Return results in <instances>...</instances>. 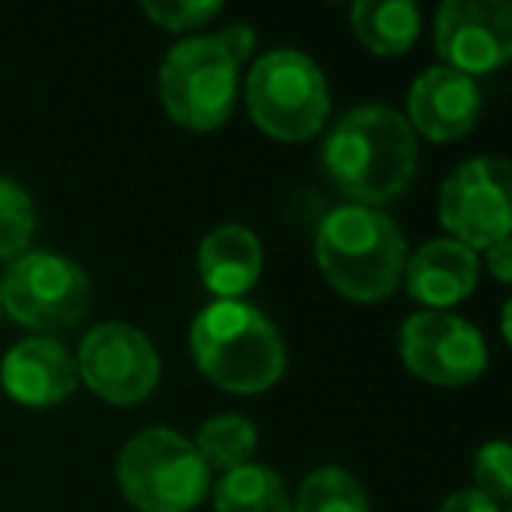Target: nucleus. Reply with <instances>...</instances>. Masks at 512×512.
Listing matches in <instances>:
<instances>
[{
  "label": "nucleus",
  "mask_w": 512,
  "mask_h": 512,
  "mask_svg": "<svg viewBox=\"0 0 512 512\" xmlns=\"http://www.w3.org/2000/svg\"><path fill=\"white\" fill-rule=\"evenodd\" d=\"M162 106L179 127L214 130L232 116L239 92V64L218 36H190L169 50L158 74Z\"/></svg>",
  "instance_id": "nucleus-6"
},
{
  "label": "nucleus",
  "mask_w": 512,
  "mask_h": 512,
  "mask_svg": "<svg viewBox=\"0 0 512 512\" xmlns=\"http://www.w3.org/2000/svg\"><path fill=\"white\" fill-rule=\"evenodd\" d=\"M488 271H491V278L495 281H502V285H509V278H512V239H498V242H491L488 249Z\"/></svg>",
  "instance_id": "nucleus-25"
},
{
  "label": "nucleus",
  "mask_w": 512,
  "mask_h": 512,
  "mask_svg": "<svg viewBox=\"0 0 512 512\" xmlns=\"http://www.w3.org/2000/svg\"><path fill=\"white\" fill-rule=\"evenodd\" d=\"M316 260L334 292L351 302H379L404 281L407 242L390 214L348 204L323 218Z\"/></svg>",
  "instance_id": "nucleus-2"
},
{
  "label": "nucleus",
  "mask_w": 512,
  "mask_h": 512,
  "mask_svg": "<svg viewBox=\"0 0 512 512\" xmlns=\"http://www.w3.org/2000/svg\"><path fill=\"white\" fill-rule=\"evenodd\" d=\"M197 271L218 302H239L264 271V246L246 225H218L197 249Z\"/></svg>",
  "instance_id": "nucleus-15"
},
{
  "label": "nucleus",
  "mask_w": 512,
  "mask_h": 512,
  "mask_svg": "<svg viewBox=\"0 0 512 512\" xmlns=\"http://www.w3.org/2000/svg\"><path fill=\"white\" fill-rule=\"evenodd\" d=\"M0 386L25 407H57L78 390V365L57 337H25L4 355Z\"/></svg>",
  "instance_id": "nucleus-12"
},
{
  "label": "nucleus",
  "mask_w": 512,
  "mask_h": 512,
  "mask_svg": "<svg viewBox=\"0 0 512 512\" xmlns=\"http://www.w3.org/2000/svg\"><path fill=\"white\" fill-rule=\"evenodd\" d=\"M246 106L267 137L302 144L327 123L330 88L313 57L302 50H271L249 71Z\"/></svg>",
  "instance_id": "nucleus-4"
},
{
  "label": "nucleus",
  "mask_w": 512,
  "mask_h": 512,
  "mask_svg": "<svg viewBox=\"0 0 512 512\" xmlns=\"http://www.w3.org/2000/svg\"><path fill=\"white\" fill-rule=\"evenodd\" d=\"M439 221L453 242L467 249H488L491 242L509 239V165L505 158H470L439 193Z\"/></svg>",
  "instance_id": "nucleus-8"
},
{
  "label": "nucleus",
  "mask_w": 512,
  "mask_h": 512,
  "mask_svg": "<svg viewBox=\"0 0 512 512\" xmlns=\"http://www.w3.org/2000/svg\"><path fill=\"white\" fill-rule=\"evenodd\" d=\"M141 11L169 32H193L221 15L218 0H144Z\"/></svg>",
  "instance_id": "nucleus-22"
},
{
  "label": "nucleus",
  "mask_w": 512,
  "mask_h": 512,
  "mask_svg": "<svg viewBox=\"0 0 512 512\" xmlns=\"http://www.w3.org/2000/svg\"><path fill=\"white\" fill-rule=\"evenodd\" d=\"M435 50L442 67L491 74L512 57V8L505 0H446L435 15Z\"/></svg>",
  "instance_id": "nucleus-11"
},
{
  "label": "nucleus",
  "mask_w": 512,
  "mask_h": 512,
  "mask_svg": "<svg viewBox=\"0 0 512 512\" xmlns=\"http://www.w3.org/2000/svg\"><path fill=\"white\" fill-rule=\"evenodd\" d=\"M439 512H502V505L491 502L488 495H481V491L470 488V491H456V495H449Z\"/></svg>",
  "instance_id": "nucleus-24"
},
{
  "label": "nucleus",
  "mask_w": 512,
  "mask_h": 512,
  "mask_svg": "<svg viewBox=\"0 0 512 512\" xmlns=\"http://www.w3.org/2000/svg\"><path fill=\"white\" fill-rule=\"evenodd\" d=\"M0 316H4V309H0Z\"/></svg>",
  "instance_id": "nucleus-26"
},
{
  "label": "nucleus",
  "mask_w": 512,
  "mask_h": 512,
  "mask_svg": "<svg viewBox=\"0 0 512 512\" xmlns=\"http://www.w3.org/2000/svg\"><path fill=\"white\" fill-rule=\"evenodd\" d=\"M474 491L488 495L491 502H509L512 495V449L509 442H484L474 456Z\"/></svg>",
  "instance_id": "nucleus-21"
},
{
  "label": "nucleus",
  "mask_w": 512,
  "mask_h": 512,
  "mask_svg": "<svg viewBox=\"0 0 512 512\" xmlns=\"http://www.w3.org/2000/svg\"><path fill=\"white\" fill-rule=\"evenodd\" d=\"M32 232H36L32 197L15 179L0 176V260H18L29 249Z\"/></svg>",
  "instance_id": "nucleus-20"
},
{
  "label": "nucleus",
  "mask_w": 512,
  "mask_h": 512,
  "mask_svg": "<svg viewBox=\"0 0 512 512\" xmlns=\"http://www.w3.org/2000/svg\"><path fill=\"white\" fill-rule=\"evenodd\" d=\"M214 509L218 512H292L285 477L264 463H246L221 474L214 488Z\"/></svg>",
  "instance_id": "nucleus-17"
},
{
  "label": "nucleus",
  "mask_w": 512,
  "mask_h": 512,
  "mask_svg": "<svg viewBox=\"0 0 512 512\" xmlns=\"http://www.w3.org/2000/svg\"><path fill=\"white\" fill-rule=\"evenodd\" d=\"M190 348L214 386L239 397L264 393L285 376L288 351L278 327L246 302H214L193 320Z\"/></svg>",
  "instance_id": "nucleus-3"
},
{
  "label": "nucleus",
  "mask_w": 512,
  "mask_h": 512,
  "mask_svg": "<svg viewBox=\"0 0 512 512\" xmlns=\"http://www.w3.org/2000/svg\"><path fill=\"white\" fill-rule=\"evenodd\" d=\"M355 36L376 57H400L421 32V15L411 0H358L351 8Z\"/></svg>",
  "instance_id": "nucleus-16"
},
{
  "label": "nucleus",
  "mask_w": 512,
  "mask_h": 512,
  "mask_svg": "<svg viewBox=\"0 0 512 512\" xmlns=\"http://www.w3.org/2000/svg\"><path fill=\"white\" fill-rule=\"evenodd\" d=\"M407 113H411L418 134H425L435 144H449L474 130L477 116H481V88L474 78L453 71V67H428L411 85Z\"/></svg>",
  "instance_id": "nucleus-13"
},
{
  "label": "nucleus",
  "mask_w": 512,
  "mask_h": 512,
  "mask_svg": "<svg viewBox=\"0 0 512 512\" xmlns=\"http://www.w3.org/2000/svg\"><path fill=\"white\" fill-rule=\"evenodd\" d=\"M330 179L362 207H383L411 186L418 169L414 130L390 106H358L330 130L323 144Z\"/></svg>",
  "instance_id": "nucleus-1"
},
{
  "label": "nucleus",
  "mask_w": 512,
  "mask_h": 512,
  "mask_svg": "<svg viewBox=\"0 0 512 512\" xmlns=\"http://www.w3.org/2000/svg\"><path fill=\"white\" fill-rule=\"evenodd\" d=\"M116 481L137 512H190L211 491V470L190 439L172 428H144L123 446Z\"/></svg>",
  "instance_id": "nucleus-5"
},
{
  "label": "nucleus",
  "mask_w": 512,
  "mask_h": 512,
  "mask_svg": "<svg viewBox=\"0 0 512 512\" xmlns=\"http://www.w3.org/2000/svg\"><path fill=\"white\" fill-rule=\"evenodd\" d=\"M218 43L225 46V53L235 60V64H242V60L253 57V46H256V36L249 25H232V29L218 32Z\"/></svg>",
  "instance_id": "nucleus-23"
},
{
  "label": "nucleus",
  "mask_w": 512,
  "mask_h": 512,
  "mask_svg": "<svg viewBox=\"0 0 512 512\" xmlns=\"http://www.w3.org/2000/svg\"><path fill=\"white\" fill-rule=\"evenodd\" d=\"M193 449H197V456L204 460L207 470L228 474V470L249 463V456L256 449V428L242 414H218V418L200 425Z\"/></svg>",
  "instance_id": "nucleus-18"
},
{
  "label": "nucleus",
  "mask_w": 512,
  "mask_h": 512,
  "mask_svg": "<svg viewBox=\"0 0 512 512\" xmlns=\"http://www.w3.org/2000/svg\"><path fill=\"white\" fill-rule=\"evenodd\" d=\"M400 358L414 376L435 386H467L488 369V344L463 316L425 309L400 327Z\"/></svg>",
  "instance_id": "nucleus-10"
},
{
  "label": "nucleus",
  "mask_w": 512,
  "mask_h": 512,
  "mask_svg": "<svg viewBox=\"0 0 512 512\" xmlns=\"http://www.w3.org/2000/svg\"><path fill=\"white\" fill-rule=\"evenodd\" d=\"M477 274H481V264H477L474 249L453 239H435L407 256L404 288L414 302L446 313L449 306H456L474 292Z\"/></svg>",
  "instance_id": "nucleus-14"
},
{
  "label": "nucleus",
  "mask_w": 512,
  "mask_h": 512,
  "mask_svg": "<svg viewBox=\"0 0 512 512\" xmlns=\"http://www.w3.org/2000/svg\"><path fill=\"white\" fill-rule=\"evenodd\" d=\"M88 295V274L74 260L46 249L22 253L0 278V309L39 334L78 327L88 313Z\"/></svg>",
  "instance_id": "nucleus-7"
},
{
  "label": "nucleus",
  "mask_w": 512,
  "mask_h": 512,
  "mask_svg": "<svg viewBox=\"0 0 512 512\" xmlns=\"http://www.w3.org/2000/svg\"><path fill=\"white\" fill-rule=\"evenodd\" d=\"M74 365L88 390L120 407L148 400L162 376V358L155 344L130 323H99L81 341Z\"/></svg>",
  "instance_id": "nucleus-9"
},
{
  "label": "nucleus",
  "mask_w": 512,
  "mask_h": 512,
  "mask_svg": "<svg viewBox=\"0 0 512 512\" xmlns=\"http://www.w3.org/2000/svg\"><path fill=\"white\" fill-rule=\"evenodd\" d=\"M292 512H372L365 488L341 467H320L302 481Z\"/></svg>",
  "instance_id": "nucleus-19"
}]
</instances>
